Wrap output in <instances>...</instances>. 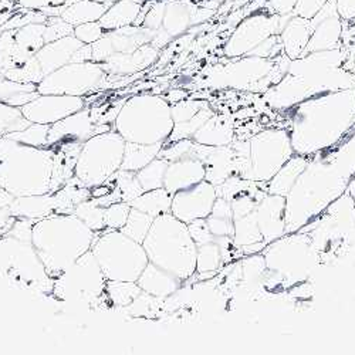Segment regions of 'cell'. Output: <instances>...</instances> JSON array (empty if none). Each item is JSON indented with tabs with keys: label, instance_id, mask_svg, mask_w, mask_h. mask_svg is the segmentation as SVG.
<instances>
[{
	"label": "cell",
	"instance_id": "obj_3",
	"mask_svg": "<svg viewBox=\"0 0 355 355\" xmlns=\"http://www.w3.org/2000/svg\"><path fill=\"white\" fill-rule=\"evenodd\" d=\"M299 58L279 85L266 96L270 107L288 110L315 96L354 88V80H345L349 74L337 69L341 63L337 51H315Z\"/></svg>",
	"mask_w": 355,
	"mask_h": 355
},
{
	"label": "cell",
	"instance_id": "obj_32",
	"mask_svg": "<svg viewBox=\"0 0 355 355\" xmlns=\"http://www.w3.org/2000/svg\"><path fill=\"white\" fill-rule=\"evenodd\" d=\"M130 205L131 208H135L154 218H158L164 214H171L172 195L165 188H158L144 192L132 202H130Z\"/></svg>",
	"mask_w": 355,
	"mask_h": 355
},
{
	"label": "cell",
	"instance_id": "obj_7",
	"mask_svg": "<svg viewBox=\"0 0 355 355\" xmlns=\"http://www.w3.org/2000/svg\"><path fill=\"white\" fill-rule=\"evenodd\" d=\"M266 268L261 287L276 282L277 288H294L314 275L321 264L318 253L306 232H294L269 243L261 252Z\"/></svg>",
	"mask_w": 355,
	"mask_h": 355
},
{
	"label": "cell",
	"instance_id": "obj_25",
	"mask_svg": "<svg viewBox=\"0 0 355 355\" xmlns=\"http://www.w3.org/2000/svg\"><path fill=\"white\" fill-rule=\"evenodd\" d=\"M81 47V42L77 39H64L58 42H51L44 46L36 55V62L39 63L44 77L50 73L58 70L60 67L70 63L73 54Z\"/></svg>",
	"mask_w": 355,
	"mask_h": 355
},
{
	"label": "cell",
	"instance_id": "obj_44",
	"mask_svg": "<svg viewBox=\"0 0 355 355\" xmlns=\"http://www.w3.org/2000/svg\"><path fill=\"white\" fill-rule=\"evenodd\" d=\"M32 123L23 115L21 110L0 103V138L27 128Z\"/></svg>",
	"mask_w": 355,
	"mask_h": 355
},
{
	"label": "cell",
	"instance_id": "obj_45",
	"mask_svg": "<svg viewBox=\"0 0 355 355\" xmlns=\"http://www.w3.org/2000/svg\"><path fill=\"white\" fill-rule=\"evenodd\" d=\"M49 131H50V125L32 123L27 128L10 132L6 137L15 141H19L24 145H31L36 148H47Z\"/></svg>",
	"mask_w": 355,
	"mask_h": 355
},
{
	"label": "cell",
	"instance_id": "obj_11",
	"mask_svg": "<svg viewBox=\"0 0 355 355\" xmlns=\"http://www.w3.org/2000/svg\"><path fill=\"white\" fill-rule=\"evenodd\" d=\"M92 252L107 280L137 282L145 266L150 263L142 243L115 229L105 227L94 242Z\"/></svg>",
	"mask_w": 355,
	"mask_h": 355
},
{
	"label": "cell",
	"instance_id": "obj_9",
	"mask_svg": "<svg viewBox=\"0 0 355 355\" xmlns=\"http://www.w3.org/2000/svg\"><path fill=\"white\" fill-rule=\"evenodd\" d=\"M0 277L12 287L36 295L53 293L54 279L47 275L33 243L10 236L0 239Z\"/></svg>",
	"mask_w": 355,
	"mask_h": 355
},
{
	"label": "cell",
	"instance_id": "obj_8",
	"mask_svg": "<svg viewBox=\"0 0 355 355\" xmlns=\"http://www.w3.org/2000/svg\"><path fill=\"white\" fill-rule=\"evenodd\" d=\"M171 105L158 96H135L124 103L118 112L114 130L125 142L165 144L172 132Z\"/></svg>",
	"mask_w": 355,
	"mask_h": 355
},
{
	"label": "cell",
	"instance_id": "obj_26",
	"mask_svg": "<svg viewBox=\"0 0 355 355\" xmlns=\"http://www.w3.org/2000/svg\"><path fill=\"white\" fill-rule=\"evenodd\" d=\"M9 208L16 218L31 219L33 222L42 220L55 214L53 193L17 196L13 199Z\"/></svg>",
	"mask_w": 355,
	"mask_h": 355
},
{
	"label": "cell",
	"instance_id": "obj_27",
	"mask_svg": "<svg viewBox=\"0 0 355 355\" xmlns=\"http://www.w3.org/2000/svg\"><path fill=\"white\" fill-rule=\"evenodd\" d=\"M310 157H303L294 154L272 178L269 182H266V192L279 196H287L295 181L299 180L302 172L306 169Z\"/></svg>",
	"mask_w": 355,
	"mask_h": 355
},
{
	"label": "cell",
	"instance_id": "obj_51",
	"mask_svg": "<svg viewBox=\"0 0 355 355\" xmlns=\"http://www.w3.org/2000/svg\"><path fill=\"white\" fill-rule=\"evenodd\" d=\"M206 222H208V226L215 238H220V236H232L233 238V233H234L233 219L215 218V216L209 215L208 218H206Z\"/></svg>",
	"mask_w": 355,
	"mask_h": 355
},
{
	"label": "cell",
	"instance_id": "obj_14",
	"mask_svg": "<svg viewBox=\"0 0 355 355\" xmlns=\"http://www.w3.org/2000/svg\"><path fill=\"white\" fill-rule=\"evenodd\" d=\"M250 173L249 181L269 182L277 171L294 155L287 130L270 128L249 139Z\"/></svg>",
	"mask_w": 355,
	"mask_h": 355
},
{
	"label": "cell",
	"instance_id": "obj_18",
	"mask_svg": "<svg viewBox=\"0 0 355 355\" xmlns=\"http://www.w3.org/2000/svg\"><path fill=\"white\" fill-rule=\"evenodd\" d=\"M85 107L83 97L63 94H40L33 101L20 107L23 115L31 123L53 125L63 118Z\"/></svg>",
	"mask_w": 355,
	"mask_h": 355
},
{
	"label": "cell",
	"instance_id": "obj_4",
	"mask_svg": "<svg viewBox=\"0 0 355 355\" xmlns=\"http://www.w3.org/2000/svg\"><path fill=\"white\" fill-rule=\"evenodd\" d=\"M101 232L88 227L74 214H53L33 225L32 243L46 272L55 279L92 250Z\"/></svg>",
	"mask_w": 355,
	"mask_h": 355
},
{
	"label": "cell",
	"instance_id": "obj_33",
	"mask_svg": "<svg viewBox=\"0 0 355 355\" xmlns=\"http://www.w3.org/2000/svg\"><path fill=\"white\" fill-rule=\"evenodd\" d=\"M39 96L36 84L17 83L9 78L0 80V103L20 108Z\"/></svg>",
	"mask_w": 355,
	"mask_h": 355
},
{
	"label": "cell",
	"instance_id": "obj_23",
	"mask_svg": "<svg viewBox=\"0 0 355 355\" xmlns=\"http://www.w3.org/2000/svg\"><path fill=\"white\" fill-rule=\"evenodd\" d=\"M142 291L155 295L159 299H166L184 286V280L175 275L158 268L154 263H148L137 280Z\"/></svg>",
	"mask_w": 355,
	"mask_h": 355
},
{
	"label": "cell",
	"instance_id": "obj_21",
	"mask_svg": "<svg viewBox=\"0 0 355 355\" xmlns=\"http://www.w3.org/2000/svg\"><path fill=\"white\" fill-rule=\"evenodd\" d=\"M205 181V165L202 161L188 157L184 159H178L168 164L164 188L175 195L182 189L193 187Z\"/></svg>",
	"mask_w": 355,
	"mask_h": 355
},
{
	"label": "cell",
	"instance_id": "obj_19",
	"mask_svg": "<svg viewBox=\"0 0 355 355\" xmlns=\"http://www.w3.org/2000/svg\"><path fill=\"white\" fill-rule=\"evenodd\" d=\"M277 21L273 20H250L243 23L230 37L225 47L229 57H241L249 54L254 47L276 33Z\"/></svg>",
	"mask_w": 355,
	"mask_h": 355
},
{
	"label": "cell",
	"instance_id": "obj_22",
	"mask_svg": "<svg viewBox=\"0 0 355 355\" xmlns=\"http://www.w3.org/2000/svg\"><path fill=\"white\" fill-rule=\"evenodd\" d=\"M81 146L83 144L78 142H64L57 146H51L54 148V158L50 193L62 189L69 182V180L74 176Z\"/></svg>",
	"mask_w": 355,
	"mask_h": 355
},
{
	"label": "cell",
	"instance_id": "obj_46",
	"mask_svg": "<svg viewBox=\"0 0 355 355\" xmlns=\"http://www.w3.org/2000/svg\"><path fill=\"white\" fill-rule=\"evenodd\" d=\"M131 212V205L128 202H115L105 208L104 222L107 229L121 230L127 223L128 215Z\"/></svg>",
	"mask_w": 355,
	"mask_h": 355
},
{
	"label": "cell",
	"instance_id": "obj_55",
	"mask_svg": "<svg viewBox=\"0 0 355 355\" xmlns=\"http://www.w3.org/2000/svg\"><path fill=\"white\" fill-rule=\"evenodd\" d=\"M347 192H348V193L355 199V175L352 176V180H351V182H349V185H348Z\"/></svg>",
	"mask_w": 355,
	"mask_h": 355
},
{
	"label": "cell",
	"instance_id": "obj_52",
	"mask_svg": "<svg viewBox=\"0 0 355 355\" xmlns=\"http://www.w3.org/2000/svg\"><path fill=\"white\" fill-rule=\"evenodd\" d=\"M211 216L215 218H223V219H233V209L232 203L220 196H216V200L214 203V208L211 212Z\"/></svg>",
	"mask_w": 355,
	"mask_h": 355
},
{
	"label": "cell",
	"instance_id": "obj_49",
	"mask_svg": "<svg viewBox=\"0 0 355 355\" xmlns=\"http://www.w3.org/2000/svg\"><path fill=\"white\" fill-rule=\"evenodd\" d=\"M188 230L191 233V238L193 239L196 246H202L206 243H211L215 241V236L212 234L208 222L205 219H196L188 223Z\"/></svg>",
	"mask_w": 355,
	"mask_h": 355
},
{
	"label": "cell",
	"instance_id": "obj_47",
	"mask_svg": "<svg viewBox=\"0 0 355 355\" xmlns=\"http://www.w3.org/2000/svg\"><path fill=\"white\" fill-rule=\"evenodd\" d=\"M209 104L206 101H196V100H187V101H178L171 105V114L173 124L185 123L193 118L202 108L208 107Z\"/></svg>",
	"mask_w": 355,
	"mask_h": 355
},
{
	"label": "cell",
	"instance_id": "obj_15",
	"mask_svg": "<svg viewBox=\"0 0 355 355\" xmlns=\"http://www.w3.org/2000/svg\"><path fill=\"white\" fill-rule=\"evenodd\" d=\"M103 67L93 63H67L37 84L40 94L83 97L103 83Z\"/></svg>",
	"mask_w": 355,
	"mask_h": 355
},
{
	"label": "cell",
	"instance_id": "obj_28",
	"mask_svg": "<svg viewBox=\"0 0 355 355\" xmlns=\"http://www.w3.org/2000/svg\"><path fill=\"white\" fill-rule=\"evenodd\" d=\"M233 124L229 118L214 114L192 137V139L202 145L222 146L233 142Z\"/></svg>",
	"mask_w": 355,
	"mask_h": 355
},
{
	"label": "cell",
	"instance_id": "obj_29",
	"mask_svg": "<svg viewBox=\"0 0 355 355\" xmlns=\"http://www.w3.org/2000/svg\"><path fill=\"white\" fill-rule=\"evenodd\" d=\"M311 21H307L304 17L291 20L286 26L282 35V43L288 58L295 60V58H299L303 54L311 37Z\"/></svg>",
	"mask_w": 355,
	"mask_h": 355
},
{
	"label": "cell",
	"instance_id": "obj_53",
	"mask_svg": "<svg viewBox=\"0 0 355 355\" xmlns=\"http://www.w3.org/2000/svg\"><path fill=\"white\" fill-rule=\"evenodd\" d=\"M16 219L17 218L10 212L9 206L0 209V239L5 238V236L8 234V232L10 230V227L13 226Z\"/></svg>",
	"mask_w": 355,
	"mask_h": 355
},
{
	"label": "cell",
	"instance_id": "obj_30",
	"mask_svg": "<svg viewBox=\"0 0 355 355\" xmlns=\"http://www.w3.org/2000/svg\"><path fill=\"white\" fill-rule=\"evenodd\" d=\"M55 214H74L77 205L92 198V189L87 188L74 175L71 180L57 192L53 193Z\"/></svg>",
	"mask_w": 355,
	"mask_h": 355
},
{
	"label": "cell",
	"instance_id": "obj_17",
	"mask_svg": "<svg viewBox=\"0 0 355 355\" xmlns=\"http://www.w3.org/2000/svg\"><path fill=\"white\" fill-rule=\"evenodd\" d=\"M216 196V188L208 181H202L172 195L171 214L187 225L196 219H205L211 215Z\"/></svg>",
	"mask_w": 355,
	"mask_h": 355
},
{
	"label": "cell",
	"instance_id": "obj_10",
	"mask_svg": "<svg viewBox=\"0 0 355 355\" xmlns=\"http://www.w3.org/2000/svg\"><path fill=\"white\" fill-rule=\"evenodd\" d=\"M300 232L309 233L321 261L337 249L355 246V199L345 192Z\"/></svg>",
	"mask_w": 355,
	"mask_h": 355
},
{
	"label": "cell",
	"instance_id": "obj_37",
	"mask_svg": "<svg viewBox=\"0 0 355 355\" xmlns=\"http://www.w3.org/2000/svg\"><path fill=\"white\" fill-rule=\"evenodd\" d=\"M266 260L263 253H256L245 256L242 260V284L250 293L253 290L261 288V277L266 270Z\"/></svg>",
	"mask_w": 355,
	"mask_h": 355
},
{
	"label": "cell",
	"instance_id": "obj_39",
	"mask_svg": "<svg viewBox=\"0 0 355 355\" xmlns=\"http://www.w3.org/2000/svg\"><path fill=\"white\" fill-rule=\"evenodd\" d=\"M165 299L155 297V295L141 291L138 297L128 306L115 309L118 311H124L125 315L131 317H154L158 311L162 310Z\"/></svg>",
	"mask_w": 355,
	"mask_h": 355
},
{
	"label": "cell",
	"instance_id": "obj_16",
	"mask_svg": "<svg viewBox=\"0 0 355 355\" xmlns=\"http://www.w3.org/2000/svg\"><path fill=\"white\" fill-rule=\"evenodd\" d=\"M114 130L112 124H97L93 120L92 110L83 108L63 120L50 125L47 146H57L64 142L84 144L92 137Z\"/></svg>",
	"mask_w": 355,
	"mask_h": 355
},
{
	"label": "cell",
	"instance_id": "obj_42",
	"mask_svg": "<svg viewBox=\"0 0 355 355\" xmlns=\"http://www.w3.org/2000/svg\"><path fill=\"white\" fill-rule=\"evenodd\" d=\"M154 216L148 215L142 211H138L135 208H131V212L128 215L127 223L123 226L121 232L127 236H130L131 239H134L138 243H142L144 239L146 238L148 232H150L153 223H154Z\"/></svg>",
	"mask_w": 355,
	"mask_h": 355
},
{
	"label": "cell",
	"instance_id": "obj_41",
	"mask_svg": "<svg viewBox=\"0 0 355 355\" xmlns=\"http://www.w3.org/2000/svg\"><path fill=\"white\" fill-rule=\"evenodd\" d=\"M223 266L222 254L218 243L214 241L198 246L196 252V273H218Z\"/></svg>",
	"mask_w": 355,
	"mask_h": 355
},
{
	"label": "cell",
	"instance_id": "obj_50",
	"mask_svg": "<svg viewBox=\"0 0 355 355\" xmlns=\"http://www.w3.org/2000/svg\"><path fill=\"white\" fill-rule=\"evenodd\" d=\"M33 225H35V222L31 220V219L17 218L6 236H10V238H15V239L21 241V242L32 243Z\"/></svg>",
	"mask_w": 355,
	"mask_h": 355
},
{
	"label": "cell",
	"instance_id": "obj_24",
	"mask_svg": "<svg viewBox=\"0 0 355 355\" xmlns=\"http://www.w3.org/2000/svg\"><path fill=\"white\" fill-rule=\"evenodd\" d=\"M202 162L205 165V181L214 187L234 175V151L230 145L209 146Z\"/></svg>",
	"mask_w": 355,
	"mask_h": 355
},
{
	"label": "cell",
	"instance_id": "obj_6",
	"mask_svg": "<svg viewBox=\"0 0 355 355\" xmlns=\"http://www.w3.org/2000/svg\"><path fill=\"white\" fill-rule=\"evenodd\" d=\"M142 246L148 260L181 280L187 282L196 273L198 246L191 238L188 225L172 214L154 219Z\"/></svg>",
	"mask_w": 355,
	"mask_h": 355
},
{
	"label": "cell",
	"instance_id": "obj_38",
	"mask_svg": "<svg viewBox=\"0 0 355 355\" xmlns=\"http://www.w3.org/2000/svg\"><path fill=\"white\" fill-rule=\"evenodd\" d=\"M168 164L169 162L166 159L158 157L137 172V176L144 192L164 188V180H165V172H166Z\"/></svg>",
	"mask_w": 355,
	"mask_h": 355
},
{
	"label": "cell",
	"instance_id": "obj_2",
	"mask_svg": "<svg viewBox=\"0 0 355 355\" xmlns=\"http://www.w3.org/2000/svg\"><path fill=\"white\" fill-rule=\"evenodd\" d=\"M291 111L288 137L294 154L311 157L340 144L355 124V88L311 97Z\"/></svg>",
	"mask_w": 355,
	"mask_h": 355
},
{
	"label": "cell",
	"instance_id": "obj_5",
	"mask_svg": "<svg viewBox=\"0 0 355 355\" xmlns=\"http://www.w3.org/2000/svg\"><path fill=\"white\" fill-rule=\"evenodd\" d=\"M54 148L0 138V187L15 198L50 193Z\"/></svg>",
	"mask_w": 355,
	"mask_h": 355
},
{
	"label": "cell",
	"instance_id": "obj_34",
	"mask_svg": "<svg viewBox=\"0 0 355 355\" xmlns=\"http://www.w3.org/2000/svg\"><path fill=\"white\" fill-rule=\"evenodd\" d=\"M104 184L108 185L111 189L118 191V193L121 195L123 202H128V203L144 193L137 172L125 171L121 168L118 169L114 175H111Z\"/></svg>",
	"mask_w": 355,
	"mask_h": 355
},
{
	"label": "cell",
	"instance_id": "obj_43",
	"mask_svg": "<svg viewBox=\"0 0 355 355\" xmlns=\"http://www.w3.org/2000/svg\"><path fill=\"white\" fill-rule=\"evenodd\" d=\"M104 212H105V208H103V206H100L93 198H90L77 205L74 215L78 216L88 227L93 229L94 232H103L105 229Z\"/></svg>",
	"mask_w": 355,
	"mask_h": 355
},
{
	"label": "cell",
	"instance_id": "obj_1",
	"mask_svg": "<svg viewBox=\"0 0 355 355\" xmlns=\"http://www.w3.org/2000/svg\"><path fill=\"white\" fill-rule=\"evenodd\" d=\"M355 175V132L314 154L286 196V234L299 232L341 198Z\"/></svg>",
	"mask_w": 355,
	"mask_h": 355
},
{
	"label": "cell",
	"instance_id": "obj_54",
	"mask_svg": "<svg viewBox=\"0 0 355 355\" xmlns=\"http://www.w3.org/2000/svg\"><path fill=\"white\" fill-rule=\"evenodd\" d=\"M13 199L15 196L12 193H9L3 187H0V209L6 208V206H10Z\"/></svg>",
	"mask_w": 355,
	"mask_h": 355
},
{
	"label": "cell",
	"instance_id": "obj_48",
	"mask_svg": "<svg viewBox=\"0 0 355 355\" xmlns=\"http://www.w3.org/2000/svg\"><path fill=\"white\" fill-rule=\"evenodd\" d=\"M193 145H195L193 139H181L175 142H168V144H164L158 157L166 159L168 162L184 159L191 157Z\"/></svg>",
	"mask_w": 355,
	"mask_h": 355
},
{
	"label": "cell",
	"instance_id": "obj_20",
	"mask_svg": "<svg viewBox=\"0 0 355 355\" xmlns=\"http://www.w3.org/2000/svg\"><path fill=\"white\" fill-rule=\"evenodd\" d=\"M256 218L266 245L280 239L286 234V198L266 195L257 206Z\"/></svg>",
	"mask_w": 355,
	"mask_h": 355
},
{
	"label": "cell",
	"instance_id": "obj_36",
	"mask_svg": "<svg viewBox=\"0 0 355 355\" xmlns=\"http://www.w3.org/2000/svg\"><path fill=\"white\" fill-rule=\"evenodd\" d=\"M141 287L137 282H121V280H107L105 295L111 302L114 309H120L131 304L141 294Z\"/></svg>",
	"mask_w": 355,
	"mask_h": 355
},
{
	"label": "cell",
	"instance_id": "obj_31",
	"mask_svg": "<svg viewBox=\"0 0 355 355\" xmlns=\"http://www.w3.org/2000/svg\"><path fill=\"white\" fill-rule=\"evenodd\" d=\"M164 144H137V142H125L124 158L121 164V169L138 172L144 166H146L151 161L158 158Z\"/></svg>",
	"mask_w": 355,
	"mask_h": 355
},
{
	"label": "cell",
	"instance_id": "obj_35",
	"mask_svg": "<svg viewBox=\"0 0 355 355\" xmlns=\"http://www.w3.org/2000/svg\"><path fill=\"white\" fill-rule=\"evenodd\" d=\"M234 233H233V242L236 246L243 248L249 245H256L264 242L263 234L259 229L256 211L246 216L233 219Z\"/></svg>",
	"mask_w": 355,
	"mask_h": 355
},
{
	"label": "cell",
	"instance_id": "obj_13",
	"mask_svg": "<svg viewBox=\"0 0 355 355\" xmlns=\"http://www.w3.org/2000/svg\"><path fill=\"white\" fill-rule=\"evenodd\" d=\"M125 139L115 130L97 134L85 141L76 165V176L87 187L103 185L121 168Z\"/></svg>",
	"mask_w": 355,
	"mask_h": 355
},
{
	"label": "cell",
	"instance_id": "obj_40",
	"mask_svg": "<svg viewBox=\"0 0 355 355\" xmlns=\"http://www.w3.org/2000/svg\"><path fill=\"white\" fill-rule=\"evenodd\" d=\"M215 112L212 111V108L208 105L202 108L193 118H191L189 121H185V123H178V124H173V128H172V132L168 138V142H175V141H181V139H192V137L195 135V132L209 120V118L214 115Z\"/></svg>",
	"mask_w": 355,
	"mask_h": 355
},
{
	"label": "cell",
	"instance_id": "obj_12",
	"mask_svg": "<svg viewBox=\"0 0 355 355\" xmlns=\"http://www.w3.org/2000/svg\"><path fill=\"white\" fill-rule=\"evenodd\" d=\"M107 279L92 250L84 253L70 268L54 279L53 295L70 306L92 307L105 295Z\"/></svg>",
	"mask_w": 355,
	"mask_h": 355
}]
</instances>
